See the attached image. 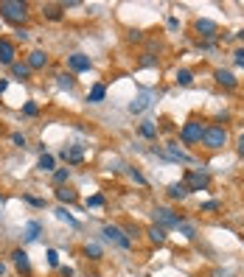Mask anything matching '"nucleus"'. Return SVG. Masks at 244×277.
Instances as JSON below:
<instances>
[{
    "label": "nucleus",
    "instance_id": "nucleus-26",
    "mask_svg": "<svg viewBox=\"0 0 244 277\" xmlns=\"http://www.w3.org/2000/svg\"><path fill=\"white\" fill-rule=\"evenodd\" d=\"M56 218H59V221H67V224H70V227H82V224L76 221V218L70 216V213H67L65 207H59V210H56Z\"/></svg>",
    "mask_w": 244,
    "mask_h": 277
},
{
    "label": "nucleus",
    "instance_id": "nucleus-6",
    "mask_svg": "<svg viewBox=\"0 0 244 277\" xmlns=\"http://www.w3.org/2000/svg\"><path fill=\"white\" fill-rule=\"evenodd\" d=\"M183 182H185V188H188V193H191V191H205L211 179H208V174H202V171H185Z\"/></svg>",
    "mask_w": 244,
    "mask_h": 277
},
{
    "label": "nucleus",
    "instance_id": "nucleus-36",
    "mask_svg": "<svg viewBox=\"0 0 244 277\" xmlns=\"http://www.w3.org/2000/svg\"><path fill=\"white\" fill-rule=\"evenodd\" d=\"M23 112L28 115V118H34V115H37L39 109H37V104H31V101H28V104H25V107H23Z\"/></svg>",
    "mask_w": 244,
    "mask_h": 277
},
{
    "label": "nucleus",
    "instance_id": "nucleus-29",
    "mask_svg": "<svg viewBox=\"0 0 244 277\" xmlns=\"http://www.w3.org/2000/svg\"><path fill=\"white\" fill-rule=\"evenodd\" d=\"M85 255H87V258H93V260H98V258H101V247H98V244H87Z\"/></svg>",
    "mask_w": 244,
    "mask_h": 277
},
{
    "label": "nucleus",
    "instance_id": "nucleus-42",
    "mask_svg": "<svg viewBox=\"0 0 244 277\" xmlns=\"http://www.w3.org/2000/svg\"><path fill=\"white\" fill-rule=\"evenodd\" d=\"M59 274L62 277H73V269H70V266H65V269H59Z\"/></svg>",
    "mask_w": 244,
    "mask_h": 277
},
{
    "label": "nucleus",
    "instance_id": "nucleus-41",
    "mask_svg": "<svg viewBox=\"0 0 244 277\" xmlns=\"http://www.w3.org/2000/svg\"><path fill=\"white\" fill-rule=\"evenodd\" d=\"M211 277H233L230 271H225V269H214L211 271Z\"/></svg>",
    "mask_w": 244,
    "mask_h": 277
},
{
    "label": "nucleus",
    "instance_id": "nucleus-25",
    "mask_svg": "<svg viewBox=\"0 0 244 277\" xmlns=\"http://www.w3.org/2000/svg\"><path fill=\"white\" fill-rule=\"evenodd\" d=\"M174 78H177L180 87H188L191 81H194V73H191V70H177V76H174Z\"/></svg>",
    "mask_w": 244,
    "mask_h": 277
},
{
    "label": "nucleus",
    "instance_id": "nucleus-8",
    "mask_svg": "<svg viewBox=\"0 0 244 277\" xmlns=\"http://www.w3.org/2000/svg\"><path fill=\"white\" fill-rule=\"evenodd\" d=\"M194 28H196V34H202V39H214V36H219V25L211 23V20H196Z\"/></svg>",
    "mask_w": 244,
    "mask_h": 277
},
{
    "label": "nucleus",
    "instance_id": "nucleus-32",
    "mask_svg": "<svg viewBox=\"0 0 244 277\" xmlns=\"http://www.w3.org/2000/svg\"><path fill=\"white\" fill-rule=\"evenodd\" d=\"M216 210H222V202H216V199H211V202L202 205V213H216Z\"/></svg>",
    "mask_w": 244,
    "mask_h": 277
},
{
    "label": "nucleus",
    "instance_id": "nucleus-11",
    "mask_svg": "<svg viewBox=\"0 0 244 277\" xmlns=\"http://www.w3.org/2000/svg\"><path fill=\"white\" fill-rule=\"evenodd\" d=\"M67 65H70V70H73V73H85V70H90V56L73 54V56H67Z\"/></svg>",
    "mask_w": 244,
    "mask_h": 277
},
{
    "label": "nucleus",
    "instance_id": "nucleus-39",
    "mask_svg": "<svg viewBox=\"0 0 244 277\" xmlns=\"http://www.w3.org/2000/svg\"><path fill=\"white\" fill-rule=\"evenodd\" d=\"M236 154L244 160V132H241V137H238V143H236Z\"/></svg>",
    "mask_w": 244,
    "mask_h": 277
},
{
    "label": "nucleus",
    "instance_id": "nucleus-5",
    "mask_svg": "<svg viewBox=\"0 0 244 277\" xmlns=\"http://www.w3.org/2000/svg\"><path fill=\"white\" fill-rule=\"evenodd\" d=\"M101 235H104V241L115 244V247H121V249H129V247H132V241L127 238V233H124L121 227H115V224H104V227H101Z\"/></svg>",
    "mask_w": 244,
    "mask_h": 277
},
{
    "label": "nucleus",
    "instance_id": "nucleus-16",
    "mask_svg": "<svg viewBox=\"0 0 244 277\" xmlns=\"http://www.w3.org/2000/svg\"><path fill=\"white\" fill-rule=\"evenodd\" d=\"M56 199H59V202H67V205H73V202L79 199V193H76L73 188L62 185V188H56Z\"/></svg>",
    "mask_w": 244,
    "mask_h": 277
},
{
    "label": "nucleus",
    "instance_id": "nucleus-35",
    "mask_svg": "<svg viewBox=\"0 0 244 277\" xmlns=\"http://www.w3.org/2000/svg\"><path fill=\"white\" fill-rule=\"evenodd\" d=\"M48 266H59V255H56V249H48Z\"/></svg>",
    "mask_w": 244,
    "mask_h": 277
},
{
    "label": "nucleus",
    "instance_id": "nucleus-13",
    "mask_svg": "<svg viewBox=\"0 0 244 277\" xmlns=\"http://www.w3.org/2000/svg\"><path fill=\"white\" fill-rule=\"evenodd\" d=\"M12 258H14V266H17L23 274H31V263H28V252H25V249H14Z\"/></svg>",
    "mask_w": 244,
    "mask_h": 277
},
{
    "label": "nucleus",
    "instance_id": "nucleus-1",
    "mask_svg": "<svg viewBox=\"0 0 244 277\" xmlns=\"http://www.w3.org/2000/svg\"><path fill=\"white\" fill-rule=\"evenodd\" d=\"M0 17L14 25H23L28 20V3L25 0H0Z\"/></svg>",
    "mask_w": 244,
    "mask_h": 277
},
{
    "label": "nucleus",
    "instance_id": "nucleus-33",
    "mask_svg": "<svg viewBox=\"0 0 244 277\" xmlns=\"http://www.w3.org/2000/svg\"><path fill=\"white\" fill-rule=\"evenodd\" d=\"M154 65H157V56H154V54H143L141 67H154Z\"/></svg>",
    "mask_w": 244,
    "mask_h": 277
},
{
    "label": "nucleus",
    "instance_id": "nucleus-28",
    "mask_svg": "<svg viewBox=\"0 0 244 277\" xmlns=\"http://www.w3.org/2000/svg\"><path fill=\"white\" fill-rule=\"evenodd\" d=\"M37 168H39V171H54V157H51V154H43V157H39V163H37Z\"/></svg>",
    "mask_w": 244,
    "mask_h": 277
},
{
    "label": "nucleus",
    "instance_id": "nucleus-45",
    "mask_svg": "<svg viewBox=\"0 0 244 277\" xmlns=\"http://www.w3.org/2000/svg\"><path fill=\"white\" fill-rule=\"evenodd\" d=\"M3 205H6V199H3V196H0V207H3Z\"/></svg>",
    "mask_w": 244,
    "mask_h": 277
},
{
    "label": "nucleus",
    "instance_id": "nucleus-27",
    "mask_svg": "<svg viewBox=\"0 0 244 277\" xmlns=\"http://www.w3.org/2000/svg\"><path fill=\"white\" fill-rule=\"evenodd\" d=\"M67 179H70V168H59V171H54V182H56V185H65V182Z\"/></svg>",
    "mask_w": 244,
    "mask_h": 277
},
{
    "label": "nucleus",
    "instance_id": "nucleus-31",
    "mask_svg": "<svg viewBox=\"0 0 244 277\" xmlns=\"http://www.w3.org/2000/svg\"><path fill=\"white\" fill-rule=\"evenodd\" d=\"M177 229H180V233H183V235H185V238H188V241H194V238H196V229H194V227H191V224H185V221H183V224H180V227H177Z\"/></svg>",
    "mask_w": 244,
    "mask_h": 277
},
{
    "label": "nucleus",
    "instance_id": "nucleus-22",
    "mask_svg": "<svg viewBox=\"0 0 244 277\" xmlns=\"http://www.w3.org/2000/svg\"><path fill=\"white\" fill-rule=\"evenodd\" d=\"M56 84H59L62 90H73V87H76L73 73H59V76H56Z\"/></svg>",
    "mask_w": 244,
    "mask_h": 277
},
{
    "label": "nucleus",
    "instance_id": "nucleus-20",
    "mask_svg": "<svg viewBox=\"0 0 244 277\" xmlns=\"http://www.w3.org/2000/svg\"><path fill=\"white\" fill-rule=\"evenodd\" d=\"M39 233H43V224H39V221H28V224H25V235H23V238H25V241H37Z\"/></svg>",
    "mask_w": 244,
    "mask_h": 277
},
{
    "label": "nucleus",
    "instance_id": "nucleus-17",
    "mask_svg": "<svg viewBox=\"0 0 244 277\" xmlns=\"http://www.w3.org/2000/svg\"><path fill=\"white\" fill-rule=\"evenodd\" d=\"M185 196H188L185 182H171V185H169V199H180V202H183Z\"/></svg>",
    "mask_w": 244,
    "mask_h": 277
},
{
    "label": "nucleus",
    "instance_id": "nucleus-40",
    "mask_svg": "<svg viewBox=\"0 0 244 277\" xmlns=\"http://www.w3.org/2000/svg\"><path fill=\"white\" fill-rule=\"evenodd\" d=\"M12 140H14V146H25V137H23L20 132H14V134H12Z\"/></svg>",
    "mask_w": 244,
    "mask_h": 277
},
{
    "label": "nucleus",
    "instance_id": "nucleus-18",
    "mask_svg": "<svg viewBox=\"0 0 244 277\" xmlns=\"http://www.w3.org/2000/svg\"><path fill=\"white\" fill-rule=\"evenodd\" d=\"M62 12H65L62 3H45V6H43V14L48 20H54V23H56V20H62Z\"/></svg>",
    "mask_w": 244,
    "mask_h": 277
},
{
    "label": "nucleus",
    "instance_id": "nucleus-19",
    "mask_svg": "<svg viewBox=\"0 0 244 277\" xmlns=\"http://www.w3.org/2000/svg\"><path fill=\"white\" fill-rule=\"evenodd\" d=\"M62 157H65V160H67L70 165H79L82 160H85V154H82L79 146H73V149H65V151H62Z\"/></svg>",
    "mask_w": 244,
    "mask_h": 277
},
{
    "label": "nucleus",
    "instance_id": "nucleus-7",
    "mask_svg": "<svg viewBox=\"0 0 244 277\" xmlns=\"http://www.w3.org/2000/svg\"><path fill=\"white\" fill-rule=\"evenodd\" d=\"M163 157H169V160H177V163H194V157L185 154L183 149H177V143H166V151H160Z\"/></svg>",
    "mask_w": 244,
    "mask_h": 277
},
{
    "label": "nucleus",
    "instance_id": "nucleus-10",
    "mask_svg": "<svg viewBox=\"0 0 244 277\" xmlns=\"http://www.w3.org/2000/svg\"><path fill=\"white\" fill-rule=\"evenodd\" d=\"M214 78H216V84L227 87V90H236V84H238V78L233 76L230 70H225V67H219V70L214 73Z\"/></svg>",
    "mask_w": 244,
    "mask_h": 277
},
{
    "label": "nucleus",
    "instance_id": "nucleus-34",
    "mask_svg": "<svg viewBox=\"0 0 244 277\" xmlns=\"http://www.w3.org/2000/svg\"><path fill=\"white\" fill-rule=\"evenodd\" d=\"M101 205H104V196H98V193L87 199V207H101Z\"/></svg>",
    "mask_w": 244,
    "mask_h": 277
},
{
    "label": "nucleus",
    "instance_id": "nucleus-30",
    "mask_svg": "<svg viewBox=\"0 0 244 277\" xmlns=\"http://www.w3.org/2000/svg\"><path fill=\"white\" fill-rule=\"evenodd\" d=\"M127 174H129V179H132V182H138V185H146V176H143L138 168H127Z\"/></svg>",
    "mask_w": 244,
    "mask_h": 277
},
{
    "label": "nucleus",
    "instance_id": "nucleus-37",
    "mask_svg": "<svg viewBox=\"0 0 244 277\" xmlns=\"http://www.w3.org/2000/svg\"><path fill=\"white\" fill-rule=\"evenodd\" d=\"M233 62H236V67H244V48H238L236 54H233Z\"/></svg>",
    "mask_w": 244,
    "mask_h": 277
},
{
    "label": "nucleus",
    "instance_id": "nucleus-15",
    "mask_svg": "<svg viewBox=\"0 0 244 277\" xmlns=\"http://www.w3.org/2000/svg\"><path fill=\"white\" fill-rule=\"evenodd\" d=\"M146 235H149V241H152V244H157V247H163V244H166V238H169V233H166L163 227H157V224H152V227L146 229Z\"/></svg>",
    "mask_w": 244,
    "mask_h": 277
},
{
    "label": "nucleus",
    "instance_id": "nucleus-21",
    "mask_svg": "<svg viewBox=\"0 0 244 277\" xmlns=\"http://www.w3.org/2000/svg\"><path fill=\"white\" fill-rule=\"evenodd\" d=\"M104 96H107V87H104V84H93V87H90V96H87V101H90V104H101Z\"/></svg>",
    "mask_w": 244,
    "mask_h": 277
},
{
    "label": "nucleus",
    "instance_id": "nucleus-44",
    "mask_svg": "<svg viewBox=\"0 0 244 277\" xmlns=\"http://www.w3.org/2000/svg\"><path fill=\"white\" fill-rule=\"evenodd\" d=\"M3 271H6V266H3V263H0V274H3Z\"/></svg>",
    "mask_w": 244,
    "mask_h": 277
},
{
    "label": "nucleus",
    "instance_id": "nucleus-38",
    "mask_svg": "<svg viewBox=\"0 0 244 277\" xmlns=\"http://www.w3.org/2000/svg\"><path fill=\"white\" fill-rule=\"evenodd\" d=\"M28 205H34V207H45V199H37V196H23Z\"/></svg>",
    "mask_w": 244,
    "mask_h": 277
},
{
    "label": "nucleus",
    "instance_id": "nucleus-23",
    "mask_svg": "<svg viewBox=\"0 0 244 277\" xmlns=\"http://www.w3.org/2000/svg\"><path fill=\"white\" fill-rule=\"evenodd\" d=\"M141 134L146 140H154V137H157V123H154V121H143L141 123Z\"/></svg>",
    "mask_w": 244,
    "mask_h": 277
},
{
    "label": "nucleus",
    "instance_id": "nucleus-14",
    "mask_svg": "<svg viewBox=\"0 0 244 277\" xmlns=\"http://www.w3.org/2000/svg\"><path fill=\"white\" fill-rule=\"evenodd\" d=\"M149 104H152V96H149V93H141V96L129 104V112H132V115H141L143 109H149Z\"/></svg>",
    "mask_w": 244,
    "mask_h": 277
},
{
    "label": "nucleus",
    "instance_id": "nucleus-12",
    "mask_svg": "<svg viewBox=\"0 0 244 277\" xmlns=\"http://www.w3.org/2000/svg\"><path fill=\"white\" fill-rule=\"evenodd\" d=\"M25 65H28L31 70H43V67L48 65V54H45V51H31Z\"/></svg>",
    "mask_w": 244,
    "mask_h": 277
},
{
    "label": "nucleus",
    "instance_id": "nucleus-9",
    "mask_svg": "<svg viewBox=\"0 0 244 277\" xmlns=\"http://www.w3.org/2000/svg\"><path fill=\"white\" fill-rule=\"evenodd\" d=\"M14 56H17V48H14L9 39H0V65H9V67H12L14 62H17Z\"/></svg>",
    "mask_w": 244,
    "mask_h": 277
},
{
    "label": "nucleus",
    "instance_id": "nucleus-2",
    "mask_svg": "<svg viewBox=\"0 0 244 277\" xmlns=\"http://www.w3.org/2000/svg\"><path fill=\"white\" fill-rule=\"evenodd\" d=\"M202 146H205L208 151H219L227 146V129L216 126V123H211V126H205V132H202Z\"/></svg>",
    "mask_w": 244,
    "mask_h": 277
},
{
    "label": "nucleus",
    "instance_id": "nucleus-3",
    "mask_svg": "<svg viewBox=\"0 0 244 277\" xmlns=\"http://www.w3.org/2000/svg\"><path fill=\"white\" fill-rule=\"evenodd\" d=\"M152 216H154V224H157V227H163V229L180 227V224H183V216H180V213H174L171 207H154Z\"/></svg>",
    "mask_w": 244,
    "mask_h": 277
},
{
    "label": "nucleus",
    "instance_id": "nucleus-43",
    "mask_svg": "<svg viewBox=\"0 0 244 277\" xmlns=\"http://www.w3.org/2000/svg\"><path fill=\"white\" fill-rule=\"evenodd\" d=\"M6 87H9V81L6 78H0V93H6Z\"/></svg>",
    "mask_w": 244,
    "mask_h": 277
},
{
    "label": "nucleus",
    "instance_id": "nucleus-4",
    "mask_svg": "<svg viewBox=\"0 0 244 277\" xmlns=\"http://www.w3.org/2000/svg\"><path fill=\"white\" fill-rule=\"evenodd\" d=\"M202 132H205V126H202L196 118H191V121L180 129V140H183L185 146H196V143H202Z\"/></svg>",
    "mask_w": 244,
    "mask_h": 277
},
{
    "label": "nucleus",
    "instance_id": "nucleus-24",
    "mask_svg": "<svg viewBox=\"0 0 244 277\" xmlns=\"http://www.w3.org/2000/svg\"><path fill=\"white\" fill-rule=\"evenodd\" d=\"M12 76L14 78H28L31 76V67L25 65V62H14V65H12Z\"/></svg>",
    "mask_w": 244,
    "mask_h": 277
}]
</instances>
